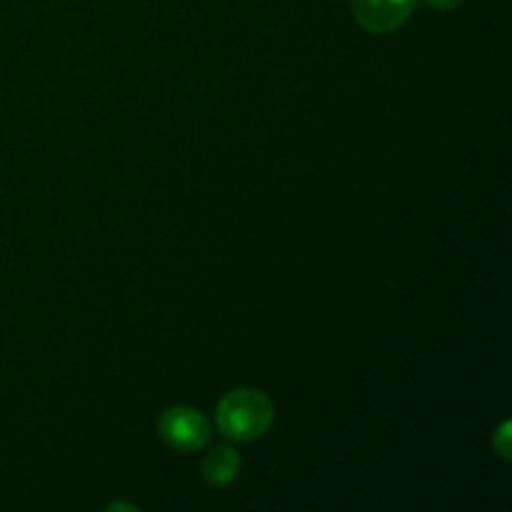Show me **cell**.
Returning a JSON list of instances; mask_svg holds the SVG:
<instances>
[{
  "mask_svg": "<svg viewBox=\"0 0 512 512\" xmlns=\"http://www.w3.org/2000/svg\"><path fill=\"white\" fill-rule=\"evenodd\" d=\"M275 420V405L263 390L235 388L223 395L215 410L218 430L235 443L263 438Z\"/></svg>",
  "mask_w": 512,
  "mask_h": 512,
  "instance_id": "1",
  "label": "cell"
},
{
  "mask_svg": "<svg viewBox=\"0 0 512 512\" xmlns=\"http://www.w3.org/2000/svg\"><path fill=\"white\" fill-rule=\"evenodd\" d=\"M160 438L178 453H198L210 443V420L190 405H175L160 415Z\"/></svg>",
  "mask_w": 512,
  "mask_h": 512,
  "instance_id": "2",
  "label": "cell"
},
{
  "mask_svg": "<svg viewBox=\"0 0 512 512\" xmlns=\"http://www.w3.org/2000/svg\"><path fill=\"white\" fill-rule=\"evenodd\" d=\"M353 15L368 33L388 35L408 23L415 0H350Z\"/></svg>",
  "mask_w": 512,
  "mask_h": 512,
  "instance_id": "3",
  "label": "cell"
},
{
  "mask_svg": "<svg viewBox=\"0 0 512 512\" xmlns=\"http://www.w3.org/2000/svg\"><path fill=\"white\" fill-rule=\"evenodd\" d=\"M240 473V455L238 450L228 448V445H220L213 448L203 458V478L205 483L215 485V488H225V485L233 483Z\"/></svg>",
  "mask_w": 512,
  "mask_h": 512,
  "instance_id": "4",
  "label": "cell"
},
{
  "mask_svg": "<svg viewBox=\"0 0 512 512\" xmlns=\"http://www.w3.org/2000/svg\"><path fill=\"white\" fill-rule=\"evenodd\" d=\"M508 430H510V425H508V423H505V425H503V428H500L498 438H495V440H493L495 450H498V453H500V455H503V458H505V460H508V458H510V450H508V438H510V433H508Z\"/></svg>",
  "mask_w": 512,
  "mask_h": 512,
  "instance_id": "5",
  "label": "cell"
},
{
  "mask_svg": "<svg viewBox=\"0 0 512 512\" xmlns=\"http://www.w3.org/2000/svg\"><path fill=\"white\" fill-rule=\"evenodd\" d=\"M463 3L465 0H428V5H433L435 10H455Z\"/></svg>",
  "mask_w": 512,
  "mask_h": 512,
  "instance_id": "6",
  "label": "cell"
}]
</instances>
